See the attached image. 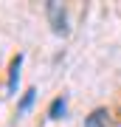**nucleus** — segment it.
Here are the masks:
<instances>
[{
	"instance_id": "f257e3e1",
	"label": "nucleus",
	"mask_w": 121,
	"mask_h": 127,
	"mask_svg": "<svg viewBox=\"0 0 121 127\" xmlns=\"http://www.w3.org/2000/svg\"><path fill=\"white\" fill-rule=\"evenodd\" d=\"M48 17H51V23H54V31L56 34H65L68 31V26H65V9L59 3H54V0L48 3Z\"/></svg>"
},
{
	"instance_id": "f03ea898",
	"label": "nucleus",
	"mask_w": 121,
	"mask_h": 127,
	"mask_svg": "<svg viewBox=\"0 0 121 127\" xmlns=\"http://www.w3.org/2000/svg\"><path fill=\"white\" fill-rule=\"evenodd\" d=\"M20 65H23V54H17L11 59V68H9V91H17V79H20Z\"/></svg>"
},
{
	"instance_id": "7ed1b4c3",
	"label": "nucleus",
	"mask_w": 121,
	"mask_h": 127,
	"mask_svg": "<svg viewBox=\"0 0 121 127\" xmlns=\"http://www.w3.org/2000/svg\"><path fill=\"white\" fill-rule=\"evenodd\" d=\"M85 127H107V110H104V107L93 110V113H90V119L85 122Z\"/></svg>"
},
{
	"instance_id": "20e7f679",
	"label": "nucleus",
	"mask_w": 121,
	"mask_h": 127,
	"mask_svg": "<svg viewBox=\"0 0 121 127\" xmlns=\"http://www.w3.org/2000/svg\"><path fill=\"white\" fill-rule=\"evenodd\" d=\"M65 96H59V99H54V102H51V110H48V116L51 119H62V113H65Z\"/></svg>"
},
{
	"instance_id": "39448f33",
	"label": "nucleus",
	"mask_w": 121,
	"mask_h": 127,
	"mask_svg": "<svg viewBox=\"0 0 121 127\" xmlns=\"http://www.w3.org/2000/svg\"><path fill=\"white\" fill-rule=\"evenodd\" d=\"M34 96H37V91H34V88H31V91H25V96H23V102H20V113H25V110L31 107Z\"/></svg>"
}]
</instances>
